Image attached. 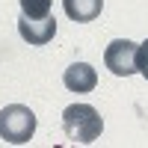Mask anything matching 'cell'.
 I'll use <instances>...</instances> for the list:
<instances>
[{
    "mask_svg": "<svg viewBox=\"0 0 148 148\" xmlns=\"http://www.w3.org/2000/svg\"><path fill=\"white\" fill-rule=\"evenodd\" d=\"M53 0H21V15L24 18H47Z\"/></svg>",
    "mask_w": 148,
    "mask_h": 148,
    "instance_id": "cell-7",
    "label": "cell"
},
{
    "mask_svg": "<svg viewBox=\"0 0 148 148\" xmlns=\"http://www.w3.org/2000/svg\"><path fill=\"white\" fill-rule=\"evenodd\" d=\"M18 33L27 45H47L56 36V18H24L18 21Z\"/></svg>",
    "mask_w": 148,
    "mask_h": 148,
    "instance_id": "cell-4",
    "label": "cell"
},
{
    "mask_svg": "<svg viewBox=\"0 0 148 148\" xmlns=\"http://www.w3.org/2000/svg\"><path fill=\"white\" fill-rule=\"evenodd\" d=\"M136 51L139 45L130 42V39H116L107 45L104 51V65L116 74V77H130L136 74Z\"/></svg>",
    "mask_w": 148,
    "mask_h": 148,
    "instance_id": "cell-3",
    "label": "cell"
},
{
    "mask_svg": "<svg viewBox=\"0 0 148 148\" xmlns=\"http://www.w3.org/2000/svg\"><path fill=\"white\" fill-rule=\"evenodd\" d=\"M36 133V113L24 104H9L0 110V139L12 145L30 142Z\"/></svg>",
    "mask_w": 148,
    "mask_h": 148,
    "instance_id": "cell-2",
    "label": "cell"
},
{
    "mask_svg": "<svg viewBox=\"0 0 148 148\" xmlns=\"http://www.w3.org/2000/svg\"><path fill=\"white\" fill-rule=\"evenodd\" d=\"M62 9L71 21L86 24V21H95L104 9V0H62Z\"/></svg>",
    "mask_w": 148,
    "mask_h": 148,
    "instance_id": "cell-6",
    "label": "cell"
},
{
    "mask_svg": "<svg viewBox=\"0 0 148 148\" xmlns=\"http://www.w3.org/2000/svg\"><path fill=\"white\" fill-rule=\"evenodd\" d=\"M62 130L71 142H80V145H89L101 136L104 130V119L98 116V110L89 104H71L62 110Z\"/></svg>",
    "mask_w": 148,
    "mask_h": 148,
    "instance_id": "cell-1",
    "label": "cell"
},
{
    "mask_svg": "<svg viewBox=\"0 0 148 148\" xmlns=\"http://www.w3.org/2000/svg\"><path fill=\"white\" fill-rule=\"evenodd\" d=\"M136 71L148 80V39L139 45V51H136Z\"/></svg>",
    "mask_w": 148,
    "mask_h": 148,
    "instance_id": "cell-8",
    "label": "cell"
},
{
    "mask_svg": "<svg viewBox=\"0 0 148 148\" xmlns=\"http://www.w3.org/2000/svg\"><path fill=\"white\" fill-rule=\"evenodd\" d=\"M62 83H65V89H68V92H77V95L92 92L95 86H98V71H95L89 62H74V65L65 68Z\"/></svg>",
    "mask_w": 148,
    "mask_h": 148,
    "instance_id": "cell-5",
    "label": "cell"
}]
</instances>
